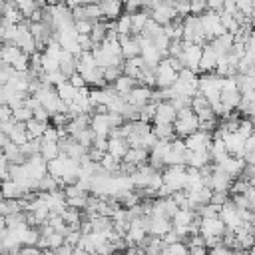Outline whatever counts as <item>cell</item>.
<instances>
[{
    "label": "cell",
    "instance_id": "c3c4849f",
    "mask_svg": "<svg viewBox=\"0 0 255 255\" xmlns=\"http://www.w3.org/2000/svg\"><path fill=\"white\" fill-rule=\"evenodd\" d=\"M68 82H70L74 88H78V90H82V88H88V86H86V82H84V78H82L78 72H76V74H74V76H72Z\"/></svg>",
    "mask_w": 255,
    "mask_h": 255
},
{
    "label": "cell",
    "instance_id": "83f0119b",
    "mask_svg": "<svg viewBox=\"0 0 255 255\" xmlns=\"http://www.w3.org/2000/svg\"><path fill=\"white\" fill-rule=\"evenodd\" d=\"M76 64H78V58H76L74 54H70V52L64 50V54H62V58H60V72H62L68 80L78 72Z\"/></svg>",
    "mask_w": 255,
    "mask_h": 255
},
{
    "label": "cell",
    "instance_id": "8992f818",
    "mask_svg": "<svg viewBox=\"0 0 255 255\" xmlns=\"http://www.w3.org/2000/svg\"><path fill=\"white\" fill-rule=\"evenodd\" d=\"M177 74H179V72L169 64V60L163 58V60L155 66V88H159V90L171 88V86L177 82Z\"/></svg>",
    "mask_w": 255,
    "mask_h": 255
},
{
    "label": "cell",
    "instance_id": "4dcf8cb0",
    "mask_svg": "<svg viewBox=\"0 0 255 255\" xmlns=\"http://www.w3.org/2000/svg\"><path fill=\"white\" fill-rule=\"evenodd\" d=\"M209 155H211V163H221L229 153H227V147H225V143H223V139H217V137H213V141H211V145H209Z\"/></svg>",
    "mask_w": 255,
    "mask_h": 255
},
{
    "label": "cell",
    "instance_id": "277c9868",
    "mask_svg": "<svg viewBox=\"0 0 255 255\" xmlns=\"http://www.w3.org/2000/svg\"><path fill=\"white\" fill-rule=\"evenodd\" d=\"M183 42H189V44H199V46H205L207 44V38L201 30V22H199V16H185L183 18Z\"/></svg>",
    "mask_w": 255,
    "mask_h": 255
},
{
    "label": "cell",
    "instance_id": "7402d4cb",
    "mask_svg": "<svg viewBox=\"0 0 255 255\" xmlns=\"http://www.w3.org/2000/svg\"><path fill=\"white\" fill-rule=\"evenodd\" d=\"M211 163V155H209V149H203V151H189L185 153V165L187 167H195V169H201L205 165Z\"/></svg>",
    "mask_w": 255,
    "mask_h": 255
},
{
    "label": "cell",
    "instance_id": "74e56055",
    "mask_svg": "<svg viewBox=\"0 0 255 255\" xmlns=\"http://www.w3.org/2000/svg\"><path fill=\"white\" fill-rule=\"evenodd\" d=\"M12 118H14L18 124H28V122L34 118V114H32V110H30L28 106H20V108L12 110Z\"/></svg>",
    "mask_w": 255,
    "mask_h": 255
},
{
    "label": "cell",
    "instance_id": "3957f363",
    "mask_svg": "<svg viewBox=\"0 0 255 255\" xmlns=\"http://www.w3.org/2000/svg\"><path fill=\"white\" fill-rule=\"evenodd\" d=\"M163 183L175 193V191H183L185 189V181H187V165L179 163V165H167L163 167Z\"/></svg>",
    "mask_w": 255,
    "mask_h": 255
},
{
    "label": "cell",
    "instance_id": "cb8c5ba5",
    "mask_svg": "<svg viewBox=\"0 0 255 255\" xmlns=\"http://www.w3.org/2000/svg\"><path fill=\"white\" fill-rule=\"evenodd\" d=\"M128 149H129V141L126 137H110L108 139V153L118 157L120 161L126 157Z\"/></svg>",
    "mask_w": 255,
    "mask_h": 255
},
{
    "label": "cell",
    "instance_id": "7bdbcfd3",
    "mask_svg": "<svg viewBox=\"0 0 255 255\" xmlns=\"http://www.w3.org/2000/svg\"><path fill=\"white\" fill-rule=\"evenodd\" d=\"M74 26H76V32H78L80 36L92 34V28H94V24L88 22V20H78V22H74Z\"/></svg>",
    "mask_w": 255,
    "mask_h": 255
},
{
    "label": "cell",
    "instance_id": "bcb514c9",
    "mask_svg": "<svg viewBox=\"0 0 255 255\" xmlns=\"http://www.w3.org/2000/svg\"><path fill=\"white\" fill-rule=\"evenodd\" d=\"M207 255H233V249H229V247H225V245L221 243V245H217V247H211V249L207 251Z\"/></svg>",
    "mask_w": 255,
    "mask_h": 255
},
{
    "label": "cell",
    "instance_id": "6f0895ef",
    "mask_svg": "<svg viewBox=\"0 0 255 255\" xmlns=\"http://www.w3.org/2000/svg\"><path fill=\"white\" fill-rule=\"evenodd\" d=\"M112 255H128V253H126V251H114Z\"/></svg>",
    "mask_w": 255,
    "mask_h": 255
},
{
    "label": "cell",
    "instance_id": "2e32d148",
    "mask_svg": "<svg viewBox=\"0 0 255 255\" xmlns=\"http://www.w3.org/2000/svg\"><path fill=\"white\" fill-rule=\"evenodd\" d=\"M217 167L219 169H223L227 175H231L233 179H237V177H241L243 175V171H245V161H243V157H235V155H227L221 163H217Z\"/></svg>",
    "mask_w": 255,
    "mask_h": 255
},
{
    "label": "cell",
    "instance_id": "91938a15",
    "mask_svg": "<svg viewBox=\"0 0 255 255\" xmlns=\"http://www.w3.org/2000/svg\"><path fill=\"white\" fill-rule=\"evenodd\" d=\"M124 2H126V0H124Z\"/></svg>",
    "mask_w": 255,
    "mask_h": 255
},
{
    "label": "cell",
    "instance_id": "9a60e30c",
    "mask_svg": "<svg viewBox=\"0 0 255 255\" xmlns=\"http://www.w3.org/2000/svg\"><path fill=\"white\" fill-rule=\"evenodd\" d=\"M177 118V110L173 108L171 102L163 100L159 104H155V116H153V124H173Z\"/></svg>",
    "mask_w": 255,
    "mask_h": 255
},
{
    "label": "cell",
    "instance_id": "f546056e",
    "mask_svg": "<svg viewBox=\"0 0 255 255\" xmlns=\"http://www.w3.org/2000/svg\"><path fill=\"white\" fill-rule=\"evenodd\" d=\"M112 86H114V90H116L122 98H128V94L137 86V80H133V78H129V76H126V74H122Z\"/></svg>",
    "mask_w": 255,
    "mask_h": 255
},
{
    "label": "cell",
    "instance_id": "5b68a950",
    "mask_svg": "<svg viewBox=\"0 0 255 255\" xmlns=\"http://www.w3.org/2000/svg\"><path fill=\"white\" fill-rule=\"evenodd\" d=\"M199 22H201V30H203L207 42H211L213 38H217V36H221L225 32V28L221 24V18H219V12H215V10L203 12L199 16Z\"/></svg>",
    "mask_w": 255,
    "mask_h": 255
},
{
    "label": "cell",
    "instance_id": "ee69618b",
    "mask_svg": "<svg viewBox=\"0 0 255 255\" xmlns=\"http://www.w3.org/2000/svg\"><path fill=\"white\" fill-rule=\"evenodd\" d=\"M191 2V14L193 16H201L203 12H207V0H189Z\"/></svg>",
    "mask_w": 255,
    "mask_h": 255
},
{
    "label": "cell",
    "instance_id": "ac0fdd59",
    "mask_svg": "<svg viewBox=\"0 0 255 255\" xmlns=\"http://www.w3.org/2000/svg\"><path fill=\"white\" fill-rule=\"evenodd\" d=\"M151 92H153V88H147V86L137 84V86L128 94L126 100H128L131 106H135V108H143L145 104L151 102Z\"/></svg>",
    "mask_w": 255,
    "mask_h": 255
},
{
    "label": "cell",
    "instance_id": "8fae6325",
    "mask_svg": "<svg viewBox=\"0 0 255 255\" xmlns=\"http://www.w3.org/2000/svg\"><path fill=\"white\" fill-rule=\"evenodd\" d=\"M171 219L167 215H147V233L153 237H163L167 231H171Z\"/></svg>",
    "mask_w": 255,
    "mask_h": 255
},
{
    "label": "cell",
    "instance_id": "4316f807",
    "mask_svg": "<svg viewBox=\"0 0 255 255\" xmlns=\"http://www.w3.org/2000/svg\"><path fill=\"white\" fill-rule=\"evenodd\" d=\"M145 66H147V64L143 62V58H141V56H135V58L124 60V74H126V76H129V78H133V80H137V78H139V74H141V70H143Z\"/></svg>",
    "mask_w": 255,
    "mask_h": 255
},
{
    "label": "cell",
    "instance_id": "d6a6232c",
    "mask_svg": "<svg viewBox=\"0 0 255 255\" xmlns=\"http://www.w3.org/2000/svg\"><path fill=\"white\" fill-rule=\"evenodd\" d=\"M153 133L159 141H173L177 135H175V129H173V124H153Z\"/></svg>",
    "mask_w": 255,
    "mask_h": 255
},
{
    "label": "cell",
    "instance_id": "f907efd6",
    "mask_svg": "<svg viewBox=\"0 0 255 255\" xmlns=\"http://www.w3.org/2000/svg\"><path fill=\"white\" fill-rule=\"evenodd\" d=\"M245 44H247V48H255V26L247 32V36H245Z\"/></svg>",
    "mask_w": 255,
    "mask_h": 255
},
{
    "label": "cell",
    "instance_id": "ba28073f",
    "mask_svg": "<svg viewBox=\"0 0 255 255\" xmlns=\"http://www.w3.org/2000/svg\"><path fill=\"white\" fill-rule=\"evenodd\" d=\"M219 219L225 223L227 231H235L237 227L243 225V217H241V209L229 199L221 209H219Z\"/></svg>",
    "mask_w": 255,
    "mask_h": 255
},
{
    "label": "cell",
    "instance_id": "db71d44e",
    "mask_svg": "<svg viewBox=\"0 0 255 255\" xmlns=\"http://www.w3.org/2000/svg\"><path fill=\"white\" fill-rule=\"evenodd\" d=\"M4 231H6V217L0 215V233H4Z\"/></svg>",
    "mask_w": 255,
    "mask_h": 255
},
{
    "label": "cell",
    "instance_id": "7a4b0ae2",
    "mask_svg": "<svg viewBox=\"0 0 255 255\" xmlns=\"http://www.w3.org/2000/svg\"><path fill=\"white\" fill-rule=\"evenodd\" d=\"M221 88H223V78L217 76L215 72L211 74H201L199 76V82H197V92L201 96L207 98L209 104L217 102L221 98Z\"/></svg>",
    "mask_w": 255,
    "mask_h": 255
},
{
    "label": "cell",
    "instance_id": "9c48e42d",
    "mask_svg": "<svg viewBox=\"0 0 255 255\" xmlns=\"http://www.w3.org/2000/svg\"><path fill=\"white\" fill-rule=\"evenodd\" d=\"M183 141H185V147L189 151H203V149H209V145L213 141V133L205 131V129H197L195 133L187 135Z\"/></svg>",
    "mask_w": 255,
    "mask_h": 255
},
{
    "label": "cell",
    "instance_id": "9f6ffc18",
    "mask_svg": "<svg viewBox=\"0 0 255 255\" xmlns=\"http://www.w3.org/2000/svg\"><path fill=\"white\" fill-rule=\"evenodd\" d=\"M42 255H60V253H58V251H52V249H48V251H44Z\"/></svg>",
    "mask_w": 255,
    "mask_h": 255
},
{
    "label": "cell",
    "instance_id": "603a6c76",
    "mask_svg": "<svg viewBox=\"0 0 255 255\" xmlns=\"http://www.w3.org/2000/svg\"><path fill=\"white\" fill-rule=\"evenodd\" d=\"M120 48H122V58L124 60H129V58L139 56L137 36H124V38H120Z\"/></svg>",
    "mask_w": 255,
    "mask_h": 255
},
{
    "label": "cell",
    "instance_id": "836d02e7",
    "mask_svg": "<svg viewBox=\"0 0 255 255\" xmlns=\"http://www.w3.org/2000/svg\"><path fill=\"white\" fill-rule=\"evenodd\" d=\"M56 92H58V96H60V100L68 106V104H72L74 100H76V96H78V88H74L68 80L66 82H62L60 86H56Z\"/></svg>",
    "mask_w": 255,
    "mask_h": 255
},
{
    "label": "cell",
    "instance_id": "6da1fadb",
    "mask_svg": "<svg viewBox=\"0 0 255 255\" xmlns=\"http://www.w3.org/2000/svg\"><path fill=\"white\" fill-rule=\"evenodd\" d=\"M173 129H175V135L179 139H185L187 135L195 133L199 129V118H197V114L191 108L179 110L177 112V118L173 122Z\"/></svg>",
    "mask_w": 255,
    "mask_h": 255
},
{
    "label": "cell",
    "instance_id": "44dd1931",
    "mask_svg": "<svg viewBox=\"0 0 255 255\" xmlns=\"http://www.w3.org/2000/svg\"><path fill=\"white\" fill-rule=\"evenodd\" d=\"M233 44H235V36H233L231 32H223L221 36H217V38H213V40L209 42V46H211L219 56L229 54L231 48H233Z\"/></svg>",
    "mask_w": 255,
    "mask_h": 255
},
{
    "label": "cell",
    "instance_id": "5bb4252c",
    "mask_svg": "<svg viewBox=\"0 0 255 255\" xmlns=\"http://www.w3.org/2000/svg\"><path fill=\"white\" fill-rule=\"evenodd\" d=\"M100 10H102L104 20L114 22L126 12V4L124 0H100Z\"/></svg>",
    "mask_w": 255,
    "mask_h": 255
},
{
    "label": "cell",
    "instance_id": "f6af8a7d",
    "mask_svg": "<svg viewBox=\"0 0 255 255\" xmlns=\"http://www.w3.org/2000/svg\"><path fill=\"white\" fill-rule=\"evenodd\" d=\"M32 114H34V120H40V122H46V124H50V118H52V114H50L46 108H42V106H36V108L32 110Z\"/></svg>",
    "mask_w": 255,
    "mask_h": 255
},
{
    "label": "cell",
    "instance_id": "52a82bcc",
    "mask_svg": "<svg viewBox=\"0 0 255 255\" xmlns=\"http://www.w3.org/2000/svg\"><path fill=\"white\" fill-rule=\"evenodd\" d=\"M201 52H203V46L183 42V46H181V54H179L177 58H179V62H181V66H183V68L193 70V72H199Z\"/></svg>",
    "mask_w": 255,
    "mask_h": 255
},
{
    "label": "cell",
    "instance_id": "f5cc1de1",
    "mask_svg": "<svg viewBox=\"0 0 255 255\" xmlns=\"http://www.w3.org/2000/svg\"><path fill=\"white\" fill-rule=\"evenodd\" d=\"M72 255H90L88 251H84L82 247H74V251H72Z\"/></svg>",
    "mask_w": 255,
    "mask_h": 255
},
{
    "label": "cell",
    "instance_id": "1f68e13d",
    "mask_svg": "<svg viewBox=\"0 0 255 255\" xmlns=\"http://www.w3.org/2000/svg\"><path fill=\"white\" fill-rule=\"evenodd\" d=\"M114 30L120 38L124 36H131V14L129 12H124L118 20H114Z\"/></svg>",
    "mask_w": 255,
    "mask_h": 255
},
{
    "label": "cell",
    "instance_id": "d6986e66",
    "mask_svg": "<svg viewBox=\"0 0 255 255\" xmlns=\"http://www.w3.org/2000/svg\"><path fill=\"white\" fill-rule=\"evenodd\" d=\"M26 195H28V193L24 191V187H22L18 181H14V179H4V181H0V197L20 201V199L26 197Z\"/></svg>",
    "mask_w": 255,
    "mask_h": 255
},
{
    "label": "cell",
    "instance_id": "ab89813d",
    "mask_svg": "<svg viewBox=\"0 0 255 255\" xmlns=\"http://www.w3.org/2000/svg\"><path fill=\"white\" fill-rule=\"evenodd\" d=\"M161 255H189V247H187L183 241H177V243L165 245Z\"/></svg>",
    "mask_w": 255,
    "mask_h": 255
},
{
    "label": "cell",
    "instance_id": "4fadbf2b",
    "mask_svg": "<svg viewBox=\"0 0 255 255\" xmlns=\"http://www.w3.org/2000/svg\"><path fill=\"white\" fill-rule=\"evenodd\" d=\"M225 231H227V227L219 217L201 219V223H199V233L203 237H223Z\"/></svg>",
    "mask_w": 255,
    "mask_h": 255
},
{
    "label": "cell",
    "instance_id": "681fc988",
    "mask_svg": "<svg viewBox=\"0 0 255 255\" xmlns=\"http://www.w3.org/2000/svg\"><path fill=\"white\" fill-rule=\"evenodd\" d=\"M243 161H245V165H255V147L253 149H245Z\"/></svg>",
    "mask_w": 255,
    "mask_h": 255
},
{
    "label": "cell",
    "instance_id": "8d00e7d4",
    "mask_svg": "<svg viewBox=\"0 0 255 255\" xmlns=\"http://www.w3.org/2000/svg\"><path fill=\"white\" fill-rule=\"evenodd\" d=\"M62 185H60V181L54 177V175H50V173H46L40 181H38V191H56V189H60Z\"/></svg>",
    "mask_w": 255,
    "mask_h": 255
},
{
    "label": "cell",
    "instance_id": "e575fe53",
    "mask_svg": "<svg viewBox=\"0 0 255 255\" xmlns=\"http://www.w3.org/2000/svg\"><path fill=\"white\" fill-rule=\"evenodd\" d=\"M48 126L50 124H46V122H40V120H30L28 124H26V131H28V137L30 139H42L44 137V131L48 129Z\"/></svg>",
    "mask_w": 255,
    "mask_h": 255
},
{
    "label": "cell",
    "instance_id": "11a10c76",
    "mask_svg": "<svg viewBox=\"0 0 255 255\" xmlns=\"http://www.w3.org/2000/svg\"><path fill=\"white\" fill-rule=\"evenodd\" d=\"M0 253H6V249H4V239H2V233H0Z\"/></svg>",
    "mask_w": 255,
    "mask_h": 255
},
{
    "label": "cell",
    "instance_id": "7dc6e473",
    "mask_svg": "<svg viewBox=\"0 0 255 255\" xmlns=\"http://www.w3.org/2000/svg\"><path fill=\"white\" fill-rule=\"evenodd\" d=\"M42 253L44 251H40L36 245H22L18 251V255H42Z\"/></svg>",
    "mask_w": 255,
    "mask_h": 255
},
{
    "label": "cell",
    "instance_id": "484cf974",
    "mask_svg": "<svg viewBox=\"0 0 255 255\" xmlns=\"http://www.w3.org/2000/svg\"><path fill=\"white\" fill-rule=\"evenodd\" d=\"M149 12L145 10H135L131 12V36H141L143 34V28L145 24L149 22Z\"/></svg>",
    "mask_w": 255,
    "mask_h": 255
},
{
    "label": "cell",
    "instance_id": "b9f144b4",
    "mask_svg": "<svg viewBox=\"0 0 255 255\" xmlns=\"http://www.w3.org/2000/svg\"><path fill=\"white\" fill-rule=\"evenodd\" d=\"M153 116H155V104H145L141 110H139V120L141 122H145V124H149V122H153Z\"/></svg>",
    "mask_w": 255,
    "mask_h": 255
},
{
    "label": "cell",
    "instance_id": "816d5d0a",
    "mask_svg": "<svg viewBox=\"0 0 255 255\" xmlns=\"http://www.w3.org/2000/svg\"><path fill=\"white\" fill-rule=\"evenodd\" d=\"M189 255H207V247L191 245V247H189Z\"/></svg>",
    "mask_w": 255,
    "mask_h": 255
},
{
    "label": "cell",
    "instance_id": "e0dca14e",
    "mask_svg": "<svg viewBox=\"0 0 255 255\" xmlns=\"http://www.w3.org/2000/svg\"><path fill=\"white\" fill-rule=\"evenodd\" d=\"M217 62H219V54L209 46V42L203 46V52H201V62H199V72L201 74H211L215 72L217 68Z\"/></svg>",
    "mask_w": 255,
    "mask_h": 255
},
{
    "label": "cell",
    "instance_id": "7c38bea8",
    "mask_svg": "<svg viewBox=\"0 0 255 255\" xmlns=\"http://www.w3.org/2000/svg\"><path fill=\"white\" fill-rule=\"evenodd\" d=\"M149 16H151V20H155L159 26H167V24H171L173 20H177L179 16H177V12H175V6H171V4H159V6H155L151 12H149Z\"/></svg>",
    "mask_w": 255,
    "mask_h": 255
},
{
    "label": "cell",
    "instance_id": "680465c9",
    "mask_svg": "<svg viewBox=\"0 0 255 255\" xmlns=\"http://www.w3.org/2000/svg\"><path fill=\"white\" fill-rule=\"evenodd\" d=\"M0 155H2V145H0Z\"/></svg>",
    "mask_w": 255,
    "mask_h": 255
},
{
    "label": "cell",
    "instance_id": "f35d334b",
    "mask_svg": "<svg viewBox=\"0 0 255 255\" xmlns=\"http://www.w3.org/2000/svg\"><path fill=\"white\" fill-rule=\"evenodd\" d=\"M253 128H255V122H253V120L241 118V120H239V126H237V133H239L243 139H247V137L253 135Z\"/></svg>",
    "mask_w": 255,
    "mask_h": 255
},
{
    "label": "cell",
    "instance_id": "30bf717a",
    "mask_svg": "<svg viewBox=\"0 0 255 255\" xmlns=\"http://www.w3.org/2000/svg\"><path fill=\"white\" fill-rule=\"evenodd\" d=\"M233 177L227 175L223 169H219L215 163H213V169H211V177H209V189L211 191H229L231 185H233Z\"/></svg>",
    "mask_w": 255,
    "mask_h": 255
},
{
    "label": "cell",
    "instance_id": "d4e9b609",
    "mask_svg": "<svg viewBox=\"0 0 255 255\" xmlns=\"http://www.w3.org/2000/svg\"><path fill=\"white\" fill-rule=\"evenodd\" d=\"M197 213L193 209H187V207H179L175 211V215L171 217V225L173 227H189L193 221H195Z\"/></svg>",
    "mask_w": 255,
    "mask_h": 255
},
{
    "label": "cell",
    "instance_id": "f1b7e54d",
    "mask_svg": "<svg viewBox=\"0 0 255 255\" xmlns=\"http://www.w3.org/2000/svg\"><path fill=\"white\" fill-rule=\"evenodd\" d=\"M40 155H42V159H46V161H52V159H56L58 155H62L60 141H46V139H40Z\"/></svg>",
    "mask_w": 255,
    "mask_h": 255
},
{
    "label": "cell",
    "instance_id": "60d3db41",
    "mask_svg": "<svg viewBox=\"0 0 255 255\" xmlns=\"http://www.w3.org/2000/svg\"><path fill=\"white\" fill-rule=\"evenodd\" d=\"M122 74H124V66H108V68H104V80H106L108 86H112Z\"/></svg>",
    "mask_w": 255,
    "mask_h": 255
},
{
    "label": "cell",
    "instance_id": "ffe728a7",
    "mask_svg": "<svg viewBox=\"0 0 255 255\" xmlns=\"http://www.w3.org/2000/svg\"><path fill=\"white\" fill-rule=\"evenodd\" d=\"M223 143L227 147V153L229 155H235V157H243L245 153V139L237 133V131H231L223 137Z\"/></svg>",
    "mask_w": 255,
    "mask_h": 255
},
{
    "label": "cell",
    "instance_id": "d590c367",
    "mask_svg": "<svg viewBox=\"0 0 255 255\" xmlns=\"http://www.w3.org/2000/svg\"><path fill=\"white\" fill-rule=\"evenodd\" d=\"M8 139L16 145H24L30 137H28V131H26V124H16L14 129L8 133Z\"/></svg>",
    "mask_w": 255,
    "mask_h": 255
}]
</instances>
